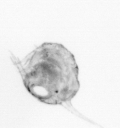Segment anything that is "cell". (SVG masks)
<instances>
[{"instance_id": "cell-1", "label": "cell", "mask_w": 120, "mask_h": 128, "mask_svg": "<svg viewBox=\"0 0 120 128\" xmlns=\"http://www.w3.org/2000/svg\"><path fill=\"white\" fill-rule=\"evenodd\" d=\"M10 57L28 92L41 102L63 105L79 90L74 55L61 44L44 43L22 60L12 54Z\"/></svg>"}]
</instances>
